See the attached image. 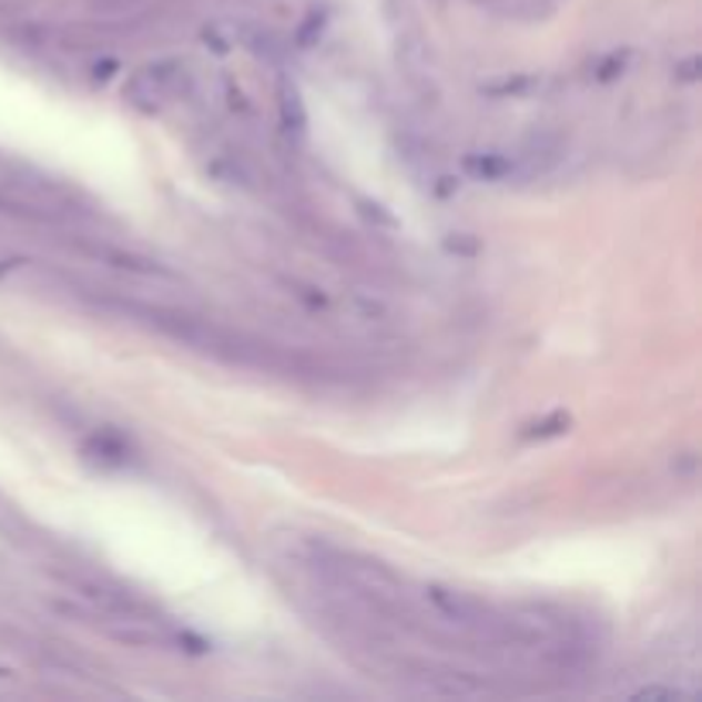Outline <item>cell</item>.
I'll return each instance as SVG.
<instances>
[{
  "mask_svg": "<svg viewBox=\"0 0 702 702\" xmlns=\"http://www.w3.org/2000/svg\"><path fill=\"white\" fill-rule=\"evenodd\" d=\"M282 116H285V124H288V128H295V131H302V128H305V106H302L298 93H295L288 83L282 87Z\"/></svg>",
  "mask_w": 702,
  "mask_h": 702,
  "instance_id": "cell-5",
  "label": "cell"
},
{
  "mask_svg": "<svg viewBox=\"0 0 702 702\" xmlns=\"http://www.w3.org/2000/svg\"><path fill=\"white\" fill-rule=\"evenodd\" d=\"M96 257L110 261L113 267H121V271H134V275H165V267H162V264L144 261V257H134V254H128V251L96 247Z\"/></svg>",
  "mask_w": 702,
  "mask_h": 702,
  "instance_id": "cell-2",
  "label": "cell"
},
{
  "mask_svg": "<svg viewBox=\"0 0 702 702\" xmlns=\"http://www.w3.org/2000/svg\"><path fill=\"white\" fill-rule=\"evenodd\" d=\"M682 80H695V59H689V62H682Z\"/></svg>",
  "mask_w": 702,
  "mask_h": 702,
  "instance_id": "cell-12",
  "label": "cell"
},
{
  "mask_svg": "<svg viewBox=\"0 0 702 702\" xmlns=\"http://www.w3.org/2000/svg\"><path fill=\"white\" fill-rule=\"evenodd\" d=\"M634 695H641V699H672L675 692H672V689H658V685H644V689H638Z\"/></svg>",
  "mask_w": 702,
  "mask_h": 702,
  "instance_id": "cell-11",
  "label": "cell"
},
{
  "mask_svg": "<svg viewBox=\"0 0 702 702\" xmlns=\"http://www.w3.org/2000/svg\"><path fill=\"white\" fill-rule=\"evenodd\" d=\"M428 600H433L439 607V613L452 623H459V628H470V631H490V634H507V623L503 620H494L490 610L480 603V600H470L462 593H452V590H442V587H433L428 590Z\"/></svg>",
  "mask_w": 702,
  "mask_h": 702,
  "instance_id": "cell-1",
  "label": "cell"
},
{
  "mask_svg": "<svg viewBox=\"0 0 702 702\" xmlns=\"http://www.w3.org/2000/svg\"><path fill=\"white\" fill-rule=\"evenodd\" d=\"M357 206H360V213H364L370 223H380V226H398V220H395L391 213H384V206H377V203H370V200H357Z\"/></svg>",
  "mask_w": 702,
  "mask_h": 702,
  "instance_id": "cell-8",
  "label": "cell"
},
{
  "mask_svg": "<svg viewBox=\"0 0 702 702\" xmlns=\"http://www.w3.org/2000/svg\"><path fill=\"white\" fill-rule=\"evenodd\" d=\"M566 425H569V418H566V415H552V418H545L541 425H531L528 433H525V439H549V436H562V433H566Z\"/></svg>",
  "mask_w": 702,
  "mask_h": 702,
  "instance_id": "cell-6",
  "label": "cell"
},
{
  "mask_svg": "<svg viewBox=\"0 0 702 702\" xmlns=\"http://www.w3.org/2000/svg\"><path fill=\"white\" fill-rule=\"evenodd\" d=\"M446 251L462 254V257H477L480 254V241L470 237V233H452V237H446Z\"/></svg>",
  "mask_w": 702,
  "mask_h": 702,
  "instance_id": "cell-7",
  "label": "cell"
},
{
  "mask_svg": "<svg viewBox=\"0 0 702 702\" xmlns=\"http://www.w3.org/2000/svg\"><path fill=\"white\" fill-rule=\"evenodd\" d=\"M466 169L480 179H490V182L515 175V162L503 159V154H470V159H466Z\"/></svg>",
  "mask_w": 702,
  "mask_h": 702,
  "instance_id": "cell-3",
  "label": "cell"
},
{
  "mask_svg": "<svg viewBox=\"0 0 702 702\" xmlns=\"http://www.w3.org/2000/svg\"><path fill=\"white\" fill-rule=\"evenodd\" d=\"M90 452H96V459H103V462H113V466H121L124 459H128V446L116 439V436H110V433H103V436H93V442L87 446Z\"/></svg>",
  "mask_w": 702,
  "mask_h": 702,
  "instance_id": "cell-4",
  "label": "cell"
},
{
  "mask_svg": "<svg viewBox=\"0 0 702 702\" xmlns=\"http://www.w3.org/2000/svg\"><path fill=\"white\" fill-rule=\"evenodd\" d=\"M354 302H357V308H360V316H367V319H374V316H384V305H380L377 298L357 295Z\"/></svg>",
  "mask_w": 702,
  "mask_h": 702,
  "instance_id": "cell-9",
  "label": "cell"
},
{
  "mask_svg": "<svg viewBox=\"0 0 702 702\" xmlns=\"http://www.w3.org/2000/svg\"><path fill=\"white\" fill-rule=\"evenodd\" d=\"M620 69H623V55L617 52V55H610V59L600 65V80H613V75H617Z\"/></svg>",
  "mask_w": 702,
  "mask_h": 702,
  "instance_id": "cell-10",
  "label": "cell"
}]
</instances>
